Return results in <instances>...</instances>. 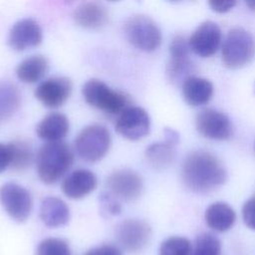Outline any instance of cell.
Masks as SVG:
<instances>
[{"mask_svg":"<svg viewBox=\"0 0 255 255\" xmlns=\"http://www.w3.org/2000/svg\"><path fill=\"white\" fill-rule=\"evenodd\" d=\"M246 5L249 7L250 10L255 11V1H254V0H252V1H247V2H246Z\"/></svg>","mask_w":255,"mask_h":255,"instance_id":"e575fe53","label":"cell"},{"mask_svg":"<svg viewBox=\"0 0 255 255\" xmlns=\"http://www.w3.org/2000/svg\"><path fill=\"white\" fill-rule=\"evenodd\" d=\"M255 57V38L246 29L235 27L228 31L222 45V61L230 69L248 65Z\"/></svg>","mask_w":255,"mask_h":255,"instance_id":"3957f363","label":"cell"},{"mask_svg":"<svg viewBox=\"0 0 255 255\" xmlns=\"http://www.w3.org/2000/svg\"><path fill=\"white\" fill-rule=\"evenodd\" d=\"M35 255H71V251L67 241L61 238L50 237L38 244Z\"/></svg>","mask_w":255,"mask_h":255,"instance_id":"83f0119b","label":"cell"},{"mask_svg":"<svg viewBox=\"0 0 255 255\" xmlns=\"http://www.w3.org/2000/svg\"><path fill=\"white\" fill-rule=\"evenodd\" d=\"M74 21L82 28L99 30L109 23V10L100 2L88 1L80 3L73 13Z\"/></svg>","mask_w":255,"mask_h":255,"instance_id":"2e32d148","label":"cell"},{"mask_svg":"<svg viewBox=\"0 0 255 255\" xmlns=\"http://www.w3.org/2000/svg\"><path fill=\"white\" fill-rule=\"evenodd\" d=\"M10 151V166L15 171H24L30 167L34 159L32 145L23 139L13 140L8 143Z\"/></svg>","mask_w":255,"mask_h":255,"instance_id":"d4e9b609","label":"cell"},{"mask_svg":"<svg viewBox=\"0 0 255 255\" xmlns=\"http://www.w3.org/2000/svg\"><path fill=\"white\" fill-rule=\"evenodd\" d=\"M70 129L69 119L62 113L47 115L36 127L37 135L48 142L61 141Z\"/></svg>","mask_w":255,"mask_h":255,"instance_id":"d6986e66","label":"cell"},{"mask_svg":"<svg viewBox=\"0 0 255 255\" xmlns=\"http://www.w3.org/2000/svg\"><path fill=\"white\" fill-rule=\"evenodd\" d=\"M188 40L182 35H176L169 45V61L166 67V74L170 82L182 83L193 76L194 65L189 59Z\"/></svg>","mask_w":255,"mask_h":255,"instance_id":"ba28073f","label":"cell"},{"mask_svg":"<svg viewBox=\"0 0 255 255\" xmlns=\"http://www.w3.org/2000/svg\"><path fill=\"white\" fill-rule=\"evenodd\" d=\"M84 255H123V253L117 246L101 245L88 250Z\"/></svg>","mask_w":255,"mask_h":255,"instance_id":"4dcf8cb0","label":"cell"},{"mask_svg":"<svg viewBox=\"0 0 255 255\" xmlns=\"http://www.w3.org/2000/svg\"><path fill=\"white\" fill-rule=\"evenodd\" d=\"M21 104V93L10 81H0V119L6 120L13 116Z\"/></svg>","mask_w":255,"mask_h":255,"instance_id":"cb8c5ba5","label":"cell"},{"mask_svg":"<svg viewBox=\"0 0 255 255\" xmlns=\"http://www.w3.org/2000/svg\"><path fill=\"white\" fill-rule=\"evenodd\" d=\"M107 185L118 199L130 201L138 198L143 190V180L136 171L129 168H121L113 171Z\"/></svg>","mask_w":255,"mask_h":255,"instance_id":"8fae6325","label":"cell"},{"mask_svg":"<svg viewBox=\"0 0 255 255\" xmlns=\"http://www.w3.org/2000/svg\"><path fill=\"white\" fill-rule=\"evenodd\" d=\"M226 169L222 162L211 152L195 150L184 159L181 178L187 188L194 192H209L226 180Z\"/></svg>","mask_w":255,"mask_h":255,"instance_id":"6da1fadb","label":"cell"},{"mask_svg":"<svg viewBox=\"0 0 255 255\" xmlns=\"http://www.w3.org/2000/svg\"><path fill=\"white\" fill-rule=\"evenodd\" d=\"M222 40V33L219 26L207 20L202 22L193 31L188 39L190 51L200 57H210L219 48Z\"/></svg>","mask_w":255,"mask_h":255,"instance_id":"4fadbf2b","label":"cell"},{"mask_svg":"<svg viewBox=\"0 0 255 255\" xmlns=\"http://www.w3.org/2000/svg\"><path fill=\"white\" fill-rule=\"evenodd\" d=\"M116 129L122 136L129 140L140 139L149 132V116L144 109L130 106L119 115Z\"/></svg>","mask_w":255,"mask_h":255,"instance_id":"30bf717a","label":"cell"},{"mask_svg":"<svg viewBox=\"0 0 255 255\" xmlns=\"http://www.w3.org/2000/svg\"><path fill=\"white\" fill-rule=\"evenodd\" d=\"M145 157L148 163L155 169L168 167L175 157V145L163 140L153 142L145 149Z\"/></svg>","mask_w":255,"mask_h":255,"instance_id":"603a6c76","label":"cell"},{"mask_svg":"<svg viewBox=\"0 0 255 255\" xmlns=\"http://www.w3.org/2000/svg\"><path fill=\"white\" fill-rule=\"evenodd\" d=\"M190 255H222L221 242L212 233H200L192 243Z\"/></svg>","mask_w":255,"mask_h":255,"instance_id":"484cf974","label":"cell"},{"mask_svg":"<svg viewBox=\"0 0 255 255\" xmlns=\"http://www.w3.org/2000/svg\"><path fill=\"white\" fill-rule=\"evenodd\" d=\"M112 143L109 129L100 124L84 128L75 139L78 155L88 162L101 160L109 151Z\"/></svg>","mask_w":255,"mask_h":255,"instance_id":"5b68a950","label":"cell"},{"mask_svg":"<svg viewBox=\"0 0 255 255\" xmlns=\"http://www.w3.org/2000/svg\"><path fill=\"white\" fill-rule=\"evenodd\" d=\"M204 219L211 229L217 232H225L234 225L236 213L229 204L218 201L206 208Z\"/></svg>","mask_w":255,"mask_h":255,"instance_id":"44dd1931","label":"cell"},{"mask_svg":"<svg viewBox=\"0 0 255 255\" xmlns=\"http://www.w3.org/2000/svg\"><path fill=\"white\" fill-rule=\"evenodd\" d=\"M181 91L183 99L188 105L198 107L206 104L211 99L213 85L205 78L191 76L182 83Z\"/></svg>","mask_w":255,"mask_h":255,"instance_id":"ffe728a7","label":"cell"},{"mask_svg":"<svg viewBox=\"0 0 255 255\" xmlns=\"http://www.w3.org/2000/svg\"><path fill=\"white\" fill-rule=\"evenodd\" d=\"M150 236V226L145 221L139 219H126L116 228L118 242L128 252H136L144 248Z\"/></svg>","mask_w":255,"mask_h":255,"instance_id":"7c38bea8","label":"cell"},{"mask_svg":"<svg viewBox=\"0 0 255 255\" xmlns=\"http://www.w3.org/2000/svg\"><path fill=\"white\" fill-rule=\"evenodd\" d=\"M98 184L96 174L89 169H76L68 174L62 182L63 193L72 199H80L95 190Z\"/></svg>","mask_w":255,"mask_h":255,"instance_id":"e0dca14e","label":"cell"},{"mask_svg":"<svg viewBox=\"0 0 255 255\" xmlns=\"http://www.w3.org/2000/svg\"><path fill=\"white\" fill-rule=\"evenodd\" d=\"M0 203L7 214L17 222L27 220L33 206L30 192L15 182H6L0 186Z\"/></svg>","mask_w":255,"mask_h":255,"instance_id":"52a82bcc","label":"cell"},{"mask_svg":"<svg viewBox=\"0 0 255 255\" xmlns=\"http://www.w3.org/2000/svg\"><path fill=\"white\" fill-rule=\"evenodd\" d=\"M254 93H255V84H254Z\"/></svg>","mask_w":255,"mask_h":255,"instance_id":"d590c367","label":"cell"},{"mask_svg":"<svg viewBox=\"0 0 255 255\" xmlns=\"http://www.w3.org/2000/svg\"><path fill=\"white\" fill-rule=\"evenodd\" d=\"M82 95L90 106L110 115H120L130 107L128 96L97 79H91L84 84Z\"/></svg>","mask_w":255,"mask_h":255,"instance_id":"277c9868","label":"cell"},{"mask_svg":"<svg viewBox=\"0 0 255 255\" xmlns=\"http://www.w3.org/2000/svg\"><path fill=\"white\" fill-rule=\"evenodd\" d=\"M49 63L43 55H33L24 59L16 68L17 78L26 84H33L45 77Z\"/></svg>","mask_w":255,"mask_h":255,"instance_id":"7402d4cb","label":"cell"},{"mask_svg":"<svg viewBox=\"0 0 255 255\" xmlns=\"http://www.w3.org/2000/svg\"><path fill=\"white\" fill-rule=\"evenodd\" d=\"M242 218L245 225L255 231V195L250 197L243 204Z\"/></svg>","mask_w":255,"mask_h":255,"instance_id":"f546056e","label":"cell"},{"mask_svg":"<svg viewBox=\"0 0 255 255\" xmlns=\"http://www.w3.org/2000/svg\"><path fill=\"white\" fill-rule=\"evenodd\" d=\"M43 32L37 21L24 18L17 21L11 28L8 36L9 46L16 51H24L42 43Z\"/></svg>","mask_w":255,"mask_h":255,"instance_id":"9a60e30c","label":"cell"},{"mask_svg":"<svg viewBox=\"0 0 255 255\" xmlns=\"http://www.w3.org/2000/svg\"><path fill=\"white\" fill-rule=\"evenodd\" d=\"M72 90L73 84L69 78L53 77L43 81L36 88L34 95L45 107L56 109L68 101Z\"/></svg>","mask_w":255,"mask_h":255,"instance_id":"5bb4252c","label":"cell"},{"mask_svg":"<svg viewBox=\"0 0 255 255\" xmlns=\"http://www.w3.org/2000/svg\"><path fill=\"white\" fill-rule=\"evenodd\" d=\"M163 133H164V137H165L164 140H166L174 145H176L178 143L179 133L175 129H173L171 128H165L163 130Z\"/></svg>","mask_w":255,"mask_h":255,"instance_id":"836d02e7","label":"cell"},{"mask_svg":"<svg viewBox=\"0 0 255 255\" xmlns=\"http://www.w3.org/2000/svg\"><path fill=\"white\" fill-rule=\"evenodd\" d=\"M39 214L42 222L49 228L62 227L70 220L68 205L56 196H48L42 200Z\"/></svg>","mask_w":255,"mask_h":255,"instance_id":"ac0fdd59","label":"cell"},{"mask_svg":"<svg viewBox=\"0 0 255 255\" xmlns=\"http://www.w3.org/2000/svg\"><path fill=\"white\" fill-rule=\"evenodd\" d=\"M74 162V152L65 141L46 142L36 157L37 173L46 184L57 182L70 169Z\"/></svg>","mask_w":255,"mask_h":255,"instance_id":"7a4b0ae2","label":"cell"},{"mask_svg":"<svg viewBox=\"0 0 255 255\" xmlns=\"http://www.w3.org/2000/svg\"><path fill=\"white\" fill-rule=\"evenodd\" d=\"M192 243L183 236H171L161 242L158 255H190Z\"/></svg>","mask_w":255,"mask_h":255,"instance_id":"4316f807","label":"cell"},{"mask_svg":"<svg viewBox=\"0 0 255 255\" xmlns=\"http://www.w3.org/2000/svg\"><path fill=\"white\" fill-rule=\"evenodd\" d=\"M128 42L144 52L155 51L161 44L162 36L157 24L148 16L137 14L129 17L125 25Z\"/></svg>","mask_w":255,"mask_h":255,"instance_id":"8992f818","label":"cell"},{"mask_svg":"<svg viewBox=\"0 0 255 255\" xmlns=\"http://www.w3.org/2000/svg\"><path fill=\"white\" fill-rule=\"evenodd\" d=\"M10 165V151L8 144L0 142V173Z\"/></svg>","mask_w":255,"mask_h":255,"instance_id":"d6a6232c","label":"cell"},{"mask_svg":"<svg viewBox=\"0 0 255 255\" xmlns=\"http://www.w3.org/2000/svg\"><path fill=\"white\" fill-rule=\"evenodd\" d=\"M210 8L217 13H225L231 10L236 2L233 0H221V1H209L208 2Z\"/></svg>","mask_w":255,"mask_h":255,"instance_id":"1f68e13d","label":"cell"},{"mask_svg":"<svg viewBox=\"0 0 255 255\" xmlns=\"http://www.w3.org/2000/svg\"><path fill=\"white\" fill-rule=\"evenodd\" d=\"M101 212L104 216H115L121 213L122 207L118 198L111 192H104L99 197Z\"/></svg>","mask_w":255,"mask_h":255,"instance_id":"f1b7e54d","label":"cell"},{"mask_svg":"<svg viewBox=\"0 0 255 255\" xmlns=\"http://www.w3.org/2000/svg\"><path fill=\"white\" fill-rule=\"evenodd\" d=\"M197 131L204 137L216 140L228 139L233 132V126L224 113L214 109H204L195 118Z\"/></svg>","mask_w":255,"mask_h":255,"instance_id":"9c48e42d","label":"cell"}]
</instances>
